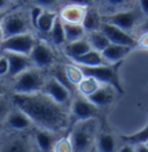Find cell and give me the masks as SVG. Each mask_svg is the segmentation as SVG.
<instances>
[{
    "label": "cell",
    "mask_w": 148,
    "mask_h": 152,
    "mask_svg": "<svg viewBox=\"0 0 148 152\" xmlns=\"http://www.w3.org/2000/svg\"><path fill=\"white\" fill-rule=\"evenodd\" d=\"M29 20L27 16H24L22 13L18 12H14L12 14L6 15L1 22V39H5L9 36L28 32L29 22H31Z\"/></svg>",
    "instance_id": "8992f818"
},
{
    "label": "cell",
    "mask_w": 148,
    "mask_h": 152,
    "mask_svg": "<svg viewBox=\"0 0 148 152\" xmlns=\"http://www.w3.org/2000/svg\"><path fill=\"white\" fill-rule=\"evenodd\" d=\"M34 66L38 68H49L55 64V53L51 48L43 40H37L30 53Z\"/></svg>",
    "instance_id": "9c48e42d"
},
{
    "label": "cell",
    "mask_w": 148,
    "mask_h": 152,
    "mask_svg": "<svg viewBox=\"0 0 148 152\" xmlns=\"http://www.w3.org/2000/svg\"><path fill=\"white\" fill-rule=\"evenodd\" d=\"M36 42L37 40L31 34L23 32V34L9 36V37L2 39L1 40V50L30 56Z\"/></svg>",
    "instance_id": "277c9868"
},
{
    "label": "cell",
    "mask_w": 148,
    "mask_h": 152,
    "mask_svg": "<svg viewBox=\"0 0 148 152\" xmlns=\"http://www.w3.org/2000/svg\"><path fill=\"white\" fill-rule=\"evenodd\" d=\"M2 53H5L9 59V73L8 77H16L21 73H23L24 70H27L34 65V62L31 61L30 56L26 54H21L16 52H8V51H2Z\"/></svg>",
    "instance_id": "7c38bea8"
},
{
    "label": "cell",
    "mask_w": 148,
    "mask_h": 152,
    "mask_svg": "<svg viewBox=\"0 0 148 152\" xmlns=\"http://www.w3.org/2000/svg\"><path fill=\"white\" fill-rule=\"evenodd\" d=\"M65 27V35H66V43L74 42L82 39L86 35V28L83 24H76V23H67L64 22Z\"/></svg>",
    "instance_id": "7402d4cb"
},
{
    "label": "cell",
    "mask_w": 148,
    "mask_h": 152,
    "mask_svg": "<svg viewBox=\"0 0 148 152\" xmlns=\"http://www.w3.org/2000/svg\"><path fill=\"white\" fill-rule=\"evenodd\" d=\"M33 124L34 122L29 118V115L24 113L22 110H20L18 107H16V110L10 111L6 116V124L9 128L15 129V130L28 129Z\"/></svg>",
    "instance_id": "5bb4252c"
},
{
    "label": "cell",
    "mask_w": 148,
    "mask_h": 152,
    "mask_svg": "<svg viewBox=\"0 0 148 152\" xmlns=\"http://www.w3.org/2000/svg\"><path fill=\"white\" fill-rule=\"evenodd\" d=\"M88 10H89V7H87V6L71 2L61 8L59 16L61 18L64 22H67V23L83 24V21H84Z\"/></svg>",
    "instance_id": "4fadbf2b"
},
{
    "label": "cell",
    "mask_w": 148,
    "mask_h": 152,
    "mask_svg": "<svg viewBox=\"0 0 148 152\" xmlns=\"http://www.w3.org/2000/svg\"><path fill=\"white\" fill-rule=\"evenodd\" d=\"M100 30H102L105 36L109 38L111 43L115 44H121V45H129V46H135L138 45V42L129 34V31H125L124 29L119 28L115 24H111L108 22L102 21Z\"/></svg>",
    "instance_id": "ba28073f"
},
{
    "label": "cell",
    "mask_w": 148,
    "mask_h": 152,
    "mask_svg": "<svg viewBox=\"0 0 148 152\" xmlns=\"http://www.w3.org/2000/svg\"><path fill=\"white\" fill-rule=\"evenodd\" d=\"M102 19H100L98 14L92 10H88L87 15L83 21V27L86 28L87 31H94V30H98L101 27Z\"/></svg>",
    "instance_id": "83f0119b"
},
{
    "label": "cell",
    "mask_w": 148,
    "mask_h": 152,
    "mask_svg": "<svg viewBox=\"0 0 148 152\" xmlns=\"http://www.w3.org/2000/svg\"><path fill=\"white\" fill-rule=\"evenodd\" d=\"M65 72H66V75L68 77L70 82L74 84V86H78L84 77V73H83L82 68L80 65H66L65 66Z\"/></svg>",
    "instance_id": "4316f807"
},
{
    "label": "cell",
    "mask_w": 148,
    "mask_h": 152,
    "mask_svg": "<svg viewBox=\"0 0 148 152\" xmlns=\"http://www.w3.org/2000/svg\"><path fill=\"white\" fill-rule=\"evenodd\" d=\"M29 149V145L23 140H14L7 146H4L2 150H8V151H26Z\"/></svg>",
    "instance_id": "4dcf8cb0"
},
{
    "label": "cell",
    "mask_w": 148,
    "mask_h": 152,
    "mask_svg": "<svg viewBox=\"0 0 148 152\" xmlns=\"http://www.w3.org/2000/svg\"><path fill=\"white\" fill-rule=\"evenodd\" d=\"M71 60L80 65V66H87V67H94V66H102V65H108L109 62L105 60V58L103 57L102 52L92 48L90 51H88L87 53H84L82 56L79 57L71 58ZM112 65V64H111Z\"/></svg>",
    "instance_id": "2e32d148"
},
{
    "label": "cell",
    "mask_w": 148,
    "mask_h": 152,
    "mask_svg": "<svg viewBox=\"0 0 148 152\" xmlns=\"http://www.w3.org/2000/svg\"><path fill=\"white\" fill-rule=\"evenodd\" d=\"M140 18L139 12L137 10H120L117 13L110 14L108 16H103L102 21L108 22L111 24H115L119 28L124 29L125 31L132 30L135 26L137 21Z\"/></svg>",
    "instance_id": "52a82bcc"
},
{
    "label": "cell",
    "mask_w": 148,
    "mask_h": 152,
    "mask_svg": "<svg viewBox=\"0 0 148 152\" xmlns=\"http://www.w3.org/2000/svg\"><path fill=\"white\" fill-rule=\"evenodd\" d=\"M101 82L98 80H96L95 77L86 75L82 81L76 86V88H78V91L80 92V95L84 96V97H89L94 92L97 91V89L101 86Z\"/></svg>",
    "instance_id": "ffe728a7"
},
{
    "label": "cell",
    "mask_w": 148,
    "mask_h": 152,
    "mask_svg": "<svg viewBox=\"0 0 148 152\" xmlns=\"http://www.w3.org/2000/svg\"><path fill=\"white\" fill-rule=\"evenodd\" d=\"M45 81L46 80L41 74V72H38L37 69L29 68L15 77L13 90L15 94L38 92L43 90Z\"/></svg>",
    "instance_id": "3957f363"
},
{
    "label": "cell",
    "mask_w": 148,
    "mask_h": 152,
    "mask_svg": "<svg viewBox=\"0 0 148 152\" xmlns=\"http://www.w3.org/2000/svg\"><path fill=\"white\" fill-rule=\"evenodd\" d=\"M97 120L90 118L86 120H78L71 132L74 151H89L92 150L97 137Z\"/></svg>",
    "instance_id": "7a4b0ae2"
},
{
    "label": "cell",
    "mask_w": 148,
    "mask_h": 152,
    "mask_svg": "<svg viewBox=\"0 0 148 152\" xmlns=\"http://www.w3.org/2000/svg\"><path fill=\"white\" fill-rule=\"evenodd\" d=\"M58 0H35L36 5L38 6H42L43 8L44 7H51L52 5H55Z\"/></svg>",
    "instance_id": "d590c367"
},
{
    "label": "cell",
    "mask_w": 148,
    "mask_h": 152,
    "mask_svg": "<svg viewBox=\"0 0 148 152\" xmlns=\"http://www.w3.org/2000/svg\"><path fill=\"white\" fill-rule=\"evenodd\" d=\"M95 144H96V150H98V151H115V149H116L115 137L110 133L97 134Z\"/></svg>",
    "instance_id": "cb8c5ba5"
},
{
    "label": "cell",
    "mask_w": 148,
    "mask_h": 152,
    "mask_svg": "<svg viewBox=\"0 0 148 152\" xmlns=\"http://www.w3.org/2000/svg\"><path fill=\"white\" fill-rule=\"evenodd\" d=\"M98 113V106L92 103L88 97L78 96L72 104V114L76 120H86L96 118Z\"/></svg>",
    "instance_id": "30bf717a"
},
{
    "label": "cell",
    "mask_w": 148,
    "mask_h": 152,
    "mask_svg": "<svg viewBox=\"0 0 148 152\" xmlns=\"http://www.w3.org/2000/svg\"><path fill=\"white\" fill-rule=\"evenodd\" d=\"M51 38L53 40L56 45H63L66 43V35H65V27H64V21L58 15V18L56 19L55 24L50 31Z\"/></svg>",
    "instance_id": "d4e9b609"
},
{
    "label": "cell",
    "mask_w": 148,
    "mask_h": 152,
    "mask_svg": "<svg viewBox=\"0 0 148 152\" xmlns=\"http://www.w3.org/2000/svg\"><path fill=\"white\" fill-rule=\"evenodd\" d=\"M57 135L56 132L42 129L36 133V143L42 151H53L56 142H57Z\"/></svg>",
    "instance_id": "d6986e66"
},
{
    "label": "cell",
    "mask_w": 148,
    "mask_h": 152,
    "mask_svg": "<svg viewBox=\"0 0 148 152\" xmlns=\"http://www.w3.org/2000/svg\"><path fill=\"white\" fill-rule=\"evenodd\" d=\"M138 45L142 48H148V31L142 32L138 40Z\"/></svg>",
    "instance_id": "e575fe53"
},
{
    "label": "cell",
    "mask_w": 148,
    "mask_h": 152,
    "mask_svg": "<svg viewBox=\"0 0 148 152\" xmlns=\"http://www.w3.org/2000/svg\"><path fill=\"white\" fill-rule=\"evenodd\" d=\"M140 29H141V30H142L144 32H145V31H148V19L146 20V21H145V22H144L142 24H141Z\"/></svg>",
    "instance_id": "f35d334b"
},
{
    "label": "cell",
    "mask_w": 148,
    "mask_h": 152,
    "mask_svg": "<svg viewBox=\"0 0 148 152\" xmlns=\"http://www.w3.org/2000/svg\"><path fill=\"white\" fill-rule=\"evenodd\" d=\"M57 18H58V15L56 14L55 12L49 10H44L42 12V14H41L38 21H37L36 28L39 31L44 32V34H47V32L50 34V31H51V29L53 27L55 21Z\"/></svg>",
    "instance_id": "44dd1931"
},
{
    "label": "cell",
    "mask_w": 148,
    "mask_h": 152,
    "mask_svg": "<svg viewBox=\"0 0 148 152\" xmlns=\"http://www.w3.org/2000/svg\"><path fill=\"white\" fill-rule=\"evenodd\" d=\"M133 46H129V45H121V44H115V43H110L107 48L102 51L103 57L105 58V60L109 64H117L121 59L126 57L130 52L132 51Z\"/></svg>",
    "instance_id": "9a60e30c"
},
{
    "label": "cell",
    "mask_w": 148,
    "mask_h": 152,
    "mask_svg": "<svg viewBox=\"0 0 148 152\" xmlns=\"http://www.w3.org/2000/svg\"><path fill=\"white\" fill-rule=\"evenodd\" d=\"M42 91L45 92L46 95H49L59 104L63 105L68 104V102L71 99V95H72V92L53 76H51L49 80H46Z\"/></svg>",
    "instance_id": "8fae6325"
},
{
    "label": "cell",
    "mask_w": 148,
    "mask_h": 152,
    "mask_svg": "<svg viewBox=\"0 0 148 152\" xmlns=\"http://www.w3.org/2000/svg\"><path fill=\"white\" fill-rule=\"evenodd\" d=\"M43 7L42 6H38V5H36V6H34L33 8H31V10H30V21H31V24L36 28V24H37V21H38V19H39V16H41V14H42V12H43Z\"/></svg>",
    "instance_id": "d6a6232c"
},
{
    "label": "cell",
    "mask_w": 148,
    "mask_h": 152,
    "mask_svg": "<svg viewBox=\"0 0 148 152\" xmlns=\"http://www.w3.org/2000/svg\"><path fill=\"white\" fill-rule=\"evenodd\" d=\"M139 5L141 12L148 16V0H139Z\"/></svg>",
    "instance_id": "8d00e7d4"
},
{
    "label": "cell",
    "mask_w": 148,
    "mask_h": 152,
    "mask_svg": "<svg viewBox=\"0 0 148 152\" xmlns=\"http://www.w3.org/2000/svg\"><path fill=\"white\" fill-rule=\"evenodd\" d=\"M52 76L57 78L63 86H65L72 94L75 92V86L74 84H72L68 80V77L66 75V72H65V66H56L53 69H52Z\"/></svg>",
    "instance_id": "f1b7e54d"
},
{
    "label": "cell",
    "mask_w": 148,
    "mask_h": 152,
    "mask_svg": "<svg viewBox=\"0 0 148 152\" xmlns=\"http://www.w3.org/2000/svg\"><path fill=\"white\" fill-rule=\"evenodd\" d=\"M88 40L90 42L92 48L97 50L100 52H102L111 43L110 40H109V38L105 36V34L102 30H100V29L90 31L89 35H88Z\"/></svg>",
    "instance_id": "603a6c76"
},
{
    "label": "cell",
    "mask_w": 148,
    "mask_h": 152,
    "mask_svg": "<svg viewBox=\"0 0 148 152\" xmlns=\"http://www.w3.org/2000/svg\"><path fill=\"white\" fill-rule=\"evenodd\" d=\"M121 140L125 143L132 144L133 146L138 145V144H145L148 142V122L147 124L137 133L132 134V135H123Z\"/></svg>",
    "instance_id": "484cf974"
},
{
    "label": "cell",
    "mask_w": 148,
    "mask_h": 152,
    "mask_svg": "<svg viewBox=\"0 0 148 152\" xmlns=\"http://www.w3.org/2000/svg\"><path fill=\"white\" fill-rule=\"evenodd\" d=\"M7 1H9V2H13V1H16V0H7Z\"/></svg>",
    "instance_id": "ab89813d"
},
{
    "label": "cell",
    "mask_w": 148,
    "mask_h": 152,
    "mask_svg": "<svg viewBox=\"0 0 148 152\" xmlns=\"http://www.w3.org/2000/svg\"><path fill=\"white\" fill-rule=\"evenodd\" d=\"M9 67H10V65H9L8 57L5 53H2L1 59H0V75L2 76V77H6V76L8 75Z\"/></svg>",
    "instance_id": "1f68e13d"
},
{
    "label": "cell",
    "mask_w": 148,
    "mask_h": 152,
    "mask_svg": "<svg viewBox=\"0 0 148 152\" xmlns=\"http://www.w3.org/2000/svg\"><path fill=\"white\" fill-rule=\"evenodd\" d=\"M130 0H105L107 6L109 8H113V10H118V8H123L127 5Z\"/></svg>",
    "instance_id": "836d02e7"
},
{
    "label": "cell",
    "mask_w": 148,
    "mask_h": 152,
    "mask_svg": "<svg viewBox=\"0 0 148 152\" xmlns=\"http://www.w3.org/2000/svg\"><path fill=\"white\" fill-rule=\"evenodd\" d=\"M84 75L92 76L96 80H98L103 84H110L118 92L123 94V89L119 83L118 76H117V70L113 68L111 64L108 65H102V66H94L87 67L81 66Z\"/></svg>",
    "instance_id": "5b68a950"
},
{
    "label": "cell",
    "mask_w": 148,
    "mask_h": 152,
    "mask_svg": "<svg viewBox=\"0 0 148 152\" xmlns=\"http://www.w3.org/2000/svg\"><path fill=\"white\" fill-rule=\"evenodd\" d=\"M145 144H146V146H147V149H148V142H147V143H145Z\"/></svg>",
    "instance_id": "60d3db41"
},
{
    "label": "cell",
    "mask_w": 148,
    "mask_h": 152,
    "mask_svg": "<svg viewBox=\"0 0 148 152\" xmlns=\"http://www.w3.org/2000/svg\"><path fill=\"white\" fill-rule=\"evenodd\" d=\"M70 2H72V4H78V5H83V6L89 7L90 4H92V0H70Z\"/></svg>",
    "instance_id": "74e56055"
},
{
    "label": "cell",
    "mask_w": 148,
    "mask_h": 152,
    "mask_svg": "<svg viewBox=\"0 0 148 152\" xmlns=\"http://www.w3.org/2000/svg\"><path fill=\"white\" fill-rule=\"evenodd\" d=\"M53 151H57V152L74 151L73 142H72L71 135L63 136V137L58 138V140H57V142H56V145H55V149H53Z\"/></svg>",
    "instance_id": "f546056e"
},
{
    "label": "cell",
    "mask_w": 148,
    "mask_h": 152,
    "mask_svg": "<svg viewBox=\"0 0 148 152\" xmlns=\"http://www.w3.org/2000/svg\"><path fill=\"white\" fill-rule=\"evenodd\" d=\"M13 102L42 129L59 133L68 124V113L65 105L59 104L43 91L14 94Z\"/></svg>",
    "instance_id": "6da1fadb"
},
{
    "label": "cell",
    "mask_w": 148,
    "mask_h": 152,
    "mask_svg": "<svg viewBox=\"0 0 148 152\" xmlns=\"http://www.w3.org/2000/svg\"><path fill=\"white\" fill-rule=\"evenodd\" d=\"M92 48V44H90V42L88 40V38H82V39H79V40L66 43V45H65V53H66V56L68 58H75L87 53Z\"/></svg>",
    "instance_id": "ac0fdd59"
},
{
    "label": "cell",
    "mask_w": 148,
    "mask_h": 152,
    "mask_svg": "<svg viewBox=\"0 0 148 152\" xmlns=\"http://www.w3.org/2000/svg\"><path fill=\"white\" fill-rule=\"evenodd\" d=\"M115 89L110 84H103L102 83L101 86L97 89L96 92H94L92 96H89V100L94 103L96 106L102 107V106H107L112 102L113 99V90Z\"/></svg>",
    "instance_id": "e0dca14e"
}]
</instances>
